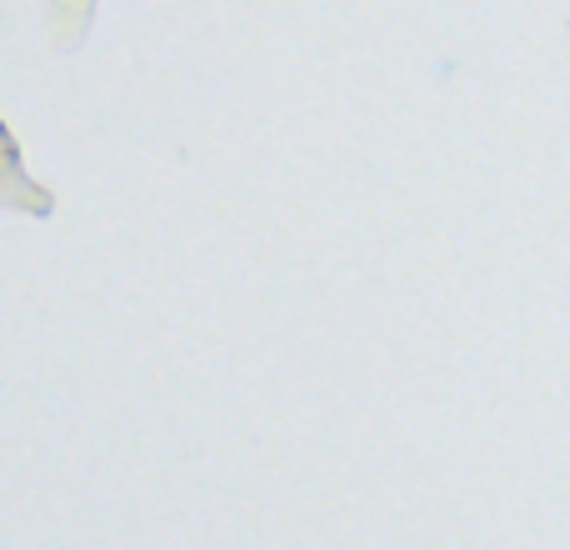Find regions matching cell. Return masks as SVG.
Instances as JSON below:
<instances>
[{"mask_svg":"<svg viewBox=\"0 0 570 550\" xmlns=\"http://www.w3.org/2000/svg\"><path fill=\"white\" fill-rule=\"evenodd\" d=\"M90 6H96V0H56V26H60V36H66V46H76V40L86 36Z\"/></svg>","mask_w":570,"mask_h":550,"instance_id":"cell-1","label":"cell"}]
</instances>
